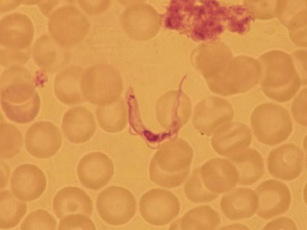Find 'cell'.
I'll return each mask as SVG.
<instances>
[{"label": "cell", "instance_id": "obj_25", "mask_svg": "<svg viewBox=\"0 0 307 230\" xmlns=\"http://www.w3.org/2000/svg\"><path fill=\"white\" fill-rule=\"evenodd\" d=\"M306 2L278 1V16L288 29L290 38L299 46L306 45Z\"/></svg>", "mask_w": 307, "mask_h": 230}, {"label": "cell", "instance_id": "obj_20", "mask_svg": "<svg viewBox=\"0 0 307 230\" xmlns=\"http://www.w3.org/2000/svg\"><path fill=\"white\" fill-rule=\"evenodd\" d=\"M233 57L230 49L215 39L200 45L192 53L191 61L207 81L215 76Z\"/></svg>", "mask_w": 307, "mask_h": 230}, {"label": "cell", "instance_id": "obj_43", "mask_svg": "<svg viewBox=\"0 0 307 230\" xmlns=\"http://www.w3.org/2000/svg\"><path fill=\"white\" fill-rule=\"evenodd\" d=\"M1 188L3 189L7 185L9 176L10 170L8 166L4 162H1Z\"/></svg>", "mask_w": 307, "mask_h": 230}, {"label": "cell", "instance_id": "obj_8", "mask_svg": "<svg viewBox=\"0 0 307 230\" xmlns=\"http://www.w3.org/2000/svg\"><path fill=\"white\" fill-rule=\"evenodd\" d=\"M48 28L53 39L64 47L81 42L88 34L90 25L87 18L77 8L67 5L51 14Z\"/></svg>", "mask_w": 307, "mask_h": 230}, {"label": "cell", "instance_id": "obj_28", "mask_svg": "<svg viewBox=\"0 0 307 230\" xmlns=\"http://www.w3.org/2000/svg\"><path fill=\"white\" fill-rule=\"evenodd\" d=\"M35 63L49 72H54L63 67L68 62V52L47 34L39 37L32 50Z\"/></svg>", "mask_w": 307, "mask_h": 230}, {"label": "cell", "instance_id": "obj_23", "mask_svg": "<svg viewBox=\"0 0 307 230\" xmlns=\"http://www.w3.org/2000/svg\"><path fill=\"white\" fill-rule=\"evenodd\" d=\"M221 210L231 220H239L252 217L258 206L256 193L249 188L239 187L232 189L223 195L220 201Z\"/></svg>", "mask_w": 307, "mask_h": 230}, {"label": "cell", "instance_id": "obj_22", "mask_svg": "<svg viewBox=\"0 0 307 230\" xmlns=\"http://www.w3.org/2000/svg\"><path fill=\"white\" fill-rule=\"evenodd\" d=\"M137 5L128 8L123 14V26L134 38L139 39L151 38L160 27L158 14L147 4Z\"/></svg>", "mask_w": 307, "mask_h": 230}, {"label": "cell", "instance_id": "obj_17", "mask_svg": "<svg viewBox=\"0 0 307 230\" xmlns=\"http://www.w3.org/2000/svg\"><path fill=\"white\" fill-rule=\"evenodd\" d=\"M114 172L113 162L106 154L100 152L85 155L77 167L80 182L92 190H98L105 187L111 180Z\"/></svg>", "mask_w": 307, "mask_h": 230}, {"label": "cell", "instance_id": "obj_42", "mask_svg": "<svg viewBox=\"0 0 307 230\" xmlns=\"http://www.w3.org/2000/svg\"><path fill=\"white\" fill-rule=\"evenodd\" d=\"M59 3V1H40L38 6L43 14L46 16H48L52 10Z\"/></svg>", "mask_w": 307, "mask_h": 230}, {"label": "cell", "instance_id": "obj_34", "mask_svg": "<svg viewBox=\"0 0 307 230\" xmlns=\"http://www.w3.org/2000/svg\"><path fill=\"white\" fill-rule=\"evenodd\" d=\"M187 198L196 203H208L213 201L219 196L209 191L203 185L199 175L198 168L192 171L184 186Z\"/></svg>", "mask_w": 307, "mask_h": 230}, {"label": "cell", "instance_id": "obj_39", "mask_svg": "<svg viewBox=\"0 0 307 230\" xmlns=\"http://www.w3.org/2000/svg\"><path fill=\"white\" fill-rule=\"evenodd\" d=\"M291 112L296 122L306 126V88L303 89L294 100Z\"/></svg>", "mask_w": 307, "mask_h": 230}, {"label": "cell", "instance_id": "obj_31", "mask_svg": "<svg viewBox=\"0 0 307 230\" xmlns=\"http://www.w3.org/2000/svg\"><path fill=\"white\" fill-rule=\"evenodd\" d=\"M179 228L182 229H214L221 223L218 213L209 205L193 208L180 219Z\"/></svg>", "mask_w": 307, "mask_h": 230}, {"label": "cell", "instance_id": "obj_18", "mask_svg": "<svg viewBox=\"0 0 307 230\" xmlns=\"http://www.w3.org/2000/svg\"><path fill=\"white\" fill-rule=\"evenodd\" d=\"M252 140L251 131L246 125L231 122L213 133L211 143L216 153L229 158L248 149Z\"/></svg>", "mask_w": 307, "mask_h": 230}, {"label": "cell", "instance_id": "obj_21", "mask_svg": "<svg viewBox=\"0 0 307 230\" xmlns=\"http://www.w3.org/2000/svg\"><path fill=\"white\" fill-rule=\"evenodd\" d=\"M34 33L32 21L24 14H10L1 20V45L5 48L26 50L32 41Z\"/></svg>", "mask_w": 307, "mask_h": 230}, {"label": "cell", "instance_id": "obj_26", "mask_svg": "<svg viewBox=\"0 0 307 230\" xmlns=\"http://www.w3.org/2000/svg\"><path fill=\"white\" fill-rule=\"evenodd\" d=\"M53 209L56 216L61 219L66 215L75 213L91 216L93 202L87 194L82 189L67 186L60 189L54 197Z\"/></svg>", "mask_w": 307, "mask_h": 230}, {"label": "cell", "instance_id": "obj_36", "mask_svg": "<svg viewBox=\"0 0 307 230\" xmlns=\"http://www.w3.org/2000/svg\"><path fill=\"white\" fill-rule=\"evenodd\" d=\"M278 1H245L243 4L248 7L255 19L268 20L278 16Z\"/></svg>", "mask_w": 307, "mask_h": 230}, {"label": "cell", "instance_id": "obj_32", "mask_svg": "<svg viewBox=\"0 0 307 230\" xmlns=\"http://www.w3.org/2000/svg\"><path fill=\"white\" fill-rule=\"evenodd\" d=\"M0 228L10 229L15 227L25 215L27 205L18 201L8 190L1 192Z\"/></svg>", "mask_w": 307, "mask_h": 230}, {"label": "cell", "instance_id": "obj_30", "mask_svg": "<svg viewBox=\"0 0 307 230\" xmlns=\"http://www.w3.org/2000/svg\"><path fill=\"white\" fill-rule=\"evenodd\" d=\"M96 114L100 127L108 133L119 132L124 130L127 124V109L122 98L98 107Z\"/></svg>", "mask_w": 307, "mask_h": 230}, {"label": "cell", "instance_id": "obj_10", "mask_svg": "<svg viewBox=\"0 0 307 230\" xmlns=\"http://www.w3.org/2000/svg\"><path fill=\"white\" fill-rule=\"evenodd\" d=\"M180 205L171 191L155 188L145 193L139 201V211L148 223L161 226L172 221L178 215Z\"/></svg>", "mask_w": 307, "mask_h": 230}, {"label": "cell", "instance_id": "obj_40", "mask_svg": "<svg viewBox=\"0 0 307 230\" xmlns=\"http://www.w3.org/2000/svg\"><path fill=\"white\" fill-rule=\"evenodd\" d=\"M78 3L84 11L89 14H95L106 10L110 3L109 1H78Z\"/></svg>", "mask_w": 307, "mask_h": 230}, {"label": "cell", "instance_id": "obj_27", "mask_svg": "<svg viewBox=\"0 0 307 230\" xmlns=\"http://www.w3.org/2000/svg\"><path fill=\"white\" fill-rule=\"evenodd\" d=\"M84 69L69 66L55 77L54 90L56 97L64 104L72 105L85 101L81 90V80Z\"/></svg>", "mask_w": 307, "mask_h": 230}, {"label": "cell", "instance_id": "obj_33", "mask_svg": "<svg viewBox=\"0 0 307 230\" xmlns=\"http://www.w3.org/2000/svg\"><path fill=\"white\" fill-rule=\"evenodd\" d=\"M1 158L8 159L13 158L20 151L23 137L19 130L15 125L6 122L0 124Z\"/></svg>", "mask_w": 307, "mask_h": 230}, {"label": "cell", "instance_id": "obj_35", "mask_svg": "<svg viewBox=\"0 0 307 230\" xmlns=\"http://www.w3.org/2000/svg\"><path fill=\"white\" fill-rule=\"evenodd\" d=\"M57 222L48 212L37 209L30 212L23 221L21 229H55Z\"/></svg>", "mask_w": 307, "mask_h": 230}, {"label": "cell", "instance_id": "obj_16", "mask_svg": "<svg viewBox=\"0 0 307 230\" xmlns=\"http://www.w3.org/2000/svg\"><path fill=\"white\" fill-rule=\"evenodd\" d=\"M198 168L202 183L213 193L228 192L239 183L238 170L228 160L220 158L211 159Z\"/></svg>", "mask_w": 307, "mask_h": 230}, {"label": "cell", "instance_id": "obj_2", "mask_svg": "<svg viewBox=\"0 0 307 230\" xmlns=\"http://www.w3.org/2000/svg\"><path fill=\"white\" fill-rule=\"evenodd\" d=\"M0 85L1 105L7 117L18 124L34 120L40 99L29 72L20 65L11 66L2 73Z\"/></svg>", "mask_w": 307, "mask_h": 230}, {"label": "cell", "instance_id": "obj_1", "mask_svg": "<svg viewBox=\"0 0 307 230\" xmlns=\"http://www.w3.org/2000/svg\"><path fill=\"white\" fill-rule=\"evenodd\" d=\"M255 19L244 4L183 0L170 2L164 21L167 28L199 42L217 39L227 29L245 34Z\"/></svg>", "mask_w": 307, "mask_h": 230}, {"label": "cell", "instance_id": "obj_41", "mask_svg": "<svg viewBox=\"0 0 307 230\" xmlns=\"http://www.w3.org/2000/svg\"><path fill=\"white\" fill-rule=\"evenodd\" d=\"M297 229L295 222L286 217H281L267 223L263 229Z\"/></svg>", "mask_w": 307, "mask_h": 230}, {"label": "cell", "instance_id": "obj_7", "mask_svg": "<svg viewBox=\"0 0 307 230\" xmlns=\"http://www.w3.org/2000/svg\"><path fill=\"white\" fill-rule=\"evenodd\" d=\"M81 90L85 100L97 105H105L117 100L123 89L118 71L105 64L92 66L84 71Z\"/></svg>", "mask_w": 307, "mask_h": 230}, {"label": "cell", "instance_id": "obj_37", "mask_svg": "<svg viewBox=\"0 0 307 230\" xmlns=\"http://www.w3.org/2000/svg\"><path fill=\"white\" fill-rule=\"evenodd\" d=\"M95 229V224L88 216L80 213L68 214L62 218L58 229Z\"/></svg>", "mask_w": 307, "mask_h": 230}, {"label": "cell", "instance_id": "obj_38", "mask_svg": "<svg viewBox=\"0 0 307 230\" xmlns=\"http://www.w3.org/2000/svg\"><path fill=\"white\" fill-rule=\"evenodd\" d=\"M29 50L19 51L7 48L1 50V64L3 66H17L25 63L29 59Z\"/></svg>", "mask_w": 307, "mask_h": 230}, {"label": "cell", "instance_id": "obj_11", "mask_svg": "<svg viewBox=\"0 0 307 230\" xmlns=\"http://www.w3.org/2000/svg\"><path fill=\"white\" fill-rule=\"evenodd\" d=\"M234 116L233 108L228 101L210 96L196 105L192 123L200 134L210 136L220 127L232 122Z\"/></svg>", "mask_w": 307, "mask_h": 230}, {"label": "cell", "instance_id": "obj_15", "mask_svg": "<svg viewBox=\"0 0 307 230\" xmlns=\"http://www.w3.org/2000/svg\"><path fill=\"white\" fill-rule=\"evenodd\" d=\"M255 191L258 197L256 214L261 218L269 220L289 210L292 196L289 188L284 183L273 179L266 180Z\"/></svg>", "mask_w": 307, "mask_h": 230}, {"label": "cell", "instance_id": "obj_4", "mask_svg": "<svg viewBox=\"0 0 307 230\" xmlns=\"http://www.w3.org/2000/svg\"><path fill=\"white\" fill-rule=\"evenodd\" d=\"M193 155L192 147L183 139L176 138L164 142L150 163V180L165 188L179 186L189 174Z\"/></svg>", "mask_w": 307, "mask_h": 230}, {"label": "cell", "instance_id": "obj_9", "mask_svg": "<svg viewBox=\"0 0 307 230\" xmlns=\"http://www.w3.org/2000/svg\"><path fill=\"white\" fill-rule=\"evenodd\" d=\"M137 201L133 193L120 186H109L98 196L96 209L100 218L112 226L128 223L137 211Z\"/></svg>", "mask_w": 307, "mask_h": 230}, {"label": "cell", "instance_id": "obj_14", "mask_svg": "<svg viewBox=\"0 0 307 230\" xmlns=\"http://www.w3.org/2000/svg\"><path fill=\"white\" fill-rule=\"evenodd\" d=\"M304 156L301 149L292 143H287L273 149L267 159V166L271 176L290 181L301 173Z\"/></svg>", "mask_w": 307, "mask_h": 230}, {"label": "cell", "instance_id": "obj_19", "mask_svg": "<svg viewBox=\"0 0 307 230\" xmlns=\"http://www.w3.org/2000/svg\"><path fill=\"white\" fill-rule=\"evenodd\" d=\"M47 179L42 170L31 164L17 167L10 179V188L16 198L23 201H32L43 193Z\"/></svg>", "mask_w": 307, "mask_h": 230}, {"label": "cell", "instance_id": "obj_45", "mask_svg": "<svg viewBox=\"0 0 307 230\" xmlns=\"http://www.w3.org/2000/svg\"><path fill=\"white\" fill-rule=\"evenodd\" d=\"M40 1H23L21 3H25V4H36L39 3Z\"/></svg>", "mask_w": 307, "mask_h": 230}, {"label": "cell", "instance_id": "obj_29", "mask_svg": "<svg viewBox=\"0 0 307 230\" xmlns=\"http://www.w3.org/2000/svg\"><path fill=\"white\" fill-rule=\"evenodd\" d=\"M228 159L238 170L240 185H253L264 174L263 158L255 149L248 148Z\"/></svg>", "mask_w": 307, "mask_h": 230}, {"label": "cell", "instance_id": "obj_3", "mask_svg": "<svg viewBox=\"0 0 307 230\" xmlns=\"http://www.w3.org/2000/svg\"><path fill=\"white\" fill-rule=\"evenodd\" d=\"M259 61L265 95L281 103L291 100L303 83L292 57L284 51L274 50L262 54Z\"/></svg>", "mask_w": 307, "mask_h": 230}, {"label": "cell", "instance_id": "obj_5", "mask_svg": "<svg viewBox=\"0 0 307 230\" xmlns=\"http://www.w3.org/2000/svg\"><path fill=\"white\" fill-rule=\"evenodd\" d=\"M261 76L258 60L240 55L233 57L215 76L206 81L212 92L229 96L251 90L259 82Z\"/></svg>", "mask_w": 307, "mask_h": 230}, {"label": "cell", "instance_id": "obj_44", "mask_svg": "<svg viewBox=\"0 0 307 230\" xmlns=\"http://www.w3.org/2000/svg\"><path fill=\"white\" fill-rule=\"evenodd\" d=\"M220 229H249V228L243 225L242 224H239V223H236V224H231V225H226L224 227H222L220 228Z\"/></svg>", "mask_w": 307, "mask_h": 230}, {"label": "cell", "instance_id": "obj_12", "mask_svg": "<svg viewBox=\"0 0 307 230\" xmlns=\"http://www.w3.org/2000/svg\"><path fill=\"white\" fill-rule=\"evenodd\" d=\"M156 116L161 127L169 132H177L188 121L191 103L186 95L172 91L163 95L156 106Z\"/></svg>", "mask_w": 307, "mask_h": 230}, {"label": "cell", "instance_id": "obj_24", "mask_svg": "<svg viewBox=\"0 0 307 230\" xmlns=\"http://www.w3.org/2000/svg\"><path fill=\"white\" fill-rule=\"evenodd\" d=\"M61 127L71 143L82 144L90 140L97 125L93 113L87 108L77 106L70 108L64 114Z\"/></svg>", "mask_w": 307, "mask_h": 230}, {"label": "cell", "instance_id": "obj_13", "mask_svg": "<svg viewBox=\"0 0 307 230\" xmlns=\"http://www.w3.org/2000/svg\"><path fill=\"white\" fill-rule=\"evenodd\" d=\"M25 147L33 157L46 159L54 156L62 143L61 133L55 125L46 121L32 124L25 133Z\"/></svg>", "mask_w": 307, "mask_h": 230}, {"label": "cell", "instance_id": "obj_6", "mask_svg": "<svg viewBox=\"0 0 307 230\" xmlns=\"http://www.w3.org/2000/svg\"><path fill=\"white\" fill-rule=\"evenodd\" d=\"M250 124L258 141L268 146H275L286 141L293 127L288 111L273 103L257 106L251 115Z\"/></svg>", "mask_w": 307, "mask_h": 230}]
</instances>
